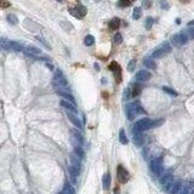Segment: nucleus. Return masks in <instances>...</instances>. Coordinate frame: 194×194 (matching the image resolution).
<instances>
[{
  "mask_svg": "<svg viewBox=\"0 0 194 194\" xmlns=\"http://www.w3.org/2000/svg\"><path fill=\"white\" fill-rule=\"evenodd\" d=\"M143 113H144V111L141 107L138 101L132 102V103H129L126 106V117H127L129 120H134L137 114H143Z\"/></svg>",
  "mask_w": 194,
  "mask_h": 194,
  "instance_id": "1",
  "label": "nucleus"
},
{
  "mask_svg": "<svg viewBox=\"0 0 194 194\" xmlns=\"http://www.w3.org/2000/svg\"><path fill=\"white\" fill-rule=\"evenodd\" d=\"M153 127H155V121H153L148 118H144V119H141V120L135 123L134 132H143V131L150 130V129H153Z\"/></svg>",
  "mask_w": 194,
  "mask_h": 194,
  "instance_id": "2",
  "label": "nucleus"
},
{
  "mask_svg": "<svg viewBox=\"0 0 194 194\" xmlns=\"http://www.w3.org/2000/svg\"><path fill=\"white\" fill-rule=\"evenodd\" d=\"M171 51H172V47H171L170 43L169 41H165V43H163L161 45H159L152 52V58H161V57L166 56L168 53H170Z\"/></svg>",
  "mask_w": 194,
  "mask_h": 194,
  "instance_id": "3",
  "label": "nucleus"
},
{
  "mask_svg": "<svg viewBox=\"0 0 194 194\" xmlns=\"http://www.w3.org/2000/svg\"><path fill=\"white\" fill-rule=\"evenodd\" d=\"M52 85H53L55 90L56 89H67L68 87V81H67L66 78H64L63 73L59 69H57L55 72V75H53V79H52Z\"/></svg>",
  "mask_w": 194,
  "mask_h": 194,
  "instance_id": "4",
  "label": "nucleus"
},
{
  "mask_svg": "<svg viewBox=\"0 0 194 194\" xmlns=\"http://www.w3.org/2000/svg\"><path fill=\"white\" fill-rule=\"evenodd\" d=\"M149 169L155 176H161L164 172V165H163V159L161 158H155L150 160L149 163Z\"/></svg>",
  "mask_w": 194,
  "mask_h": 194,
  "instance_id": "5",
  "label": "nucleus"
},
{
  "mask_svg": "<svg viewBox=\"0 0 194 194\" xmlns=\"http://www.w3.org/2000/svg\"><path fill=\"white\" fill-rule=\"evenodd\" d=\"M68 12H69L72 16H74L75 18L81 20V18H84V17L86 16L87 10H86V8H85V6H83V5H78V6H75V8H69V9H68Z\"/></svg>",
  "mask_w": 194,
  "mask_h": 194,
  "instance_id": "6",
  "label": "nucleus"
},
{
  "mask_svg": "<svg viewBox=\"0 0 194 194\" xmlns=\"http://www.w3.org/2000/svg\"><path fill=\"white\" fill-rule=\"evenodd\" d=\"M187 41H188V37H187L186 33H183V32H181V33H177V34H175V35L171 37V43L175 46H178V47L186 45Z\"/></svg>",
  "mask_w": 194,
  "mask_h": 194,
  "instance_id": "7",
  "label": "nucleus"
},
{
  "mask_svg": "<svg viewBox=\"0 0 194 194\" xmlns=\"http://www.w3.org/2000/svg\"><path fill=\"white\" fill-rule=\"evenodd\" d=\"M117 176H118V180L120 183H126L129 181V178H130V174H129V171L123 165H119L117 168Z\"/></svg>",
  "mask_w": 194,
  "mask_h": 194,
  "instance_id": "8",
  "label": "nucleus"
},
{
  "mask_svg": "<svg viewBox=\"0 0 194 194\" xmlns=\"http://www.w3.org/2000/svg\"><path fill=\"white\" fill-rule=\"evenodd\" d=\"M181 188H182L181 181H176V182L172 181L169 186H166V187L164 188V190H165L168 194H177V193L181 190Z\"/></svg>",
  "mask_w": 194,
  "mask_h": 194,
  "instance_id": "9",
  "label": "nucleus"
},
{
  "mask_svg": "<svg viewBox=\"0 0 194 194\" xmlns=\"http://www.w3.org/2000/svg\"><path fill=\"white\" fill-rule=\"evenodd\" d=\"M56 92H57V95H59L61 97H63V100L69 101L71 103L75 105V99H74L73 95L67 89H56Z\"/></svg>",
  "mask_w": 194,
  "mask_h": 194,
  "instance_id": "10",
  "label": "nucleus"
},
{
  "mask_svg": "<svg viewBox=\"0 0 194 194\" xmlns=\"http://www.w3.org/2000/svg\"><path fill=\"white\" fill-rule=\"evenodd\" d=\"M135 78H136V80L138 83H144V81H148L152 78V74H150V72H148L146 69H142V71H138L136 73V77Z\"/></svg>",
  "mask_w": 194,
  "mask_h": 194,
  "instance_id": "11",
  "label": "nucleus"
},
{
  "mask_svg": "<svg viewBox=\"0 0 194 194\" xmlns=\"http://www.w3.org/2000/svg\"><path fill=\"white\" fill-rule=\"evenodd\" d=\"M23 52L27 55V56H30V57H35V56H39L41 53V50L39 47H35V46H26L23 49Z\"/></svg>",
  "mask_w": 194,
  "mask_h": 194,
  "instance_id": "12",
  "label": "nucleus"
},
{
  "mask_svg": "<svg viewBox=\"0 0 194 194\" xmlns=\"http://www.w3.org/2000/svg\"><path fill=\"white\" fill-rule=\"evenodd\" d=\"M59 105H61V107H62V108H64L67 112H71V113H73V114H75V115H77L78 109H77L75 105H73V103H71L69 101H66V100H61Z\"/></svg>",
  "mask_w": 194,
  "mask_h": 194,
  "instance_id": "13",
  "label": "nucleus"
},
{
  "mask_svg": "<svg viewBox=\"0 0 194 194\" xmlns=\"http://www.w3.org/2000/svg\"><path fill=\"white\" fill-rule=\"evenodd\" d=\"M71 135H72V138L74 141V146H81V143H83V136H81L80 131L77 130V129H72V130H71Z\"/></svg>",
  "mask_w": 194,
  "mask_h": 194,
  "instance_id": "14",
  "label": "nucleus"
},
{
  "mask_svg": "<svg viewBox=\"0 0 194 194\" xmlns=\"http://www.w3.org/2000/svg\"><path fill=\"white\" fill-rule=\"evenodd\" d=\"M159 182H160L161 186L165 188L166 186H169V184L172 182V174H171V172H165V174H163V175L160 176V178H159Z\"/></svg>",
  "mask_w": 194,
  "mask_h": 194,
  "instance_id": "15",
  "label": "nucleus"
},
{
  "mask_svg": "<svg viewBox=\"0 0 194 194\" xmlns=\"http://www.w3.org/2000/svg\"><path fill=\"white\" fill-rule=\"evenodd\" d=\"M67 117H68V119L71 120V123H72L75 127H78V129H81V127H83V123L80 121V119H79L75 114H73V113L68 112V113H67Z\"/></svg>",
  "mask_w": 194,
  "mask_h": 194,
  "instance_id": "16",
  "label": "nucleus"
},
{
  "mask_svg": "<svg viewBox=\"0 0 194 194\" xmlns=\"http://www.w3.org/2000/svg\"><path fill=\"white\" fill-rule=\"evenodd\" d=\"M109 69L112 71V72H114V74H115V77H117V79L120 81L121 80V75H120V73H121V69H120V66L117 63V62H112L111 64H109Z\"/></svg>",
  "mask_w": 194,
  "mask_h": 194,
  "instance_id": "17",
  "label": "nucleus"
},
{
  "mask_svg": "<svg viewBox=\"0 0 194 194\" xmlns=\"http://www.w3.org/2000/svg\"><path fill=\"white\" fill-rule=\"evenodd\" d=\"M144 142V137L142 135V132H135L134 134V143L136 147H142Z\"/></svg>",
  "mask_w": 194,
  "mask_h": 194,
  "instance_id": "18",
  "label": "nucleus"
},
{
  "mask_svg": "<svg viewBox=\"0 0 194 194\" xmlns=\"http://www.w3.org/2000/svg\"><path fill=\"white\" fill-rule=\"evenodd\" d=\"M24 27L28 30H30V32H37V30H39V26L37 23H34L33 21H30V20H26L24 21Z\"/></svg>",
  "mask_w": 194,
  "mask_h": 194,
  "instance_id": "19",
  "label": "nucleus"
},
{
  "mask_svg": "<svg viewBox=\"0 0 194 194\" xmlns=\"http://www.w3.org/2000/svg\"><path fill=\"white\" fill-rule=\"evenodd\" d=\"M71 165L73 166V168H75V169H78L79 171H80V168H81V164H80V159L74 154V153H72L71 154Z\"/></svg>",
  "mask_w": 194,
  "mask_h": 194,
  "instance_id": "20",
  "label": "nucleus"
},
{
  "mask_svg": "<svg viewBox=\"0 0 194 194\" xmlns=\"http://www.w3.org/2000/svg\"><path fill=\"white\" fill-rule=\"evenodd\" d=\"M111 181H112L111 174H109V172H106V174L103 175V178H102V183H103V189H105V190H108V189H109V187H111Z\"/></svg>",
  "mask_w": 194,
  "mask_h": 194,
  "instance_id": "21",
  "label": "nucleus"
},
{
  "mask_svg": "<svg viewBox=\"0 0 194 194\" xmlns=\"http://www.w3.org/2000/svg\"><path fill=\"white\" fill-rule=\"evenodd\" d=\"M143 64L146 66V68H149V69H155V68H156V64H155V62L153 61L152 57H146V58L143 59Z\"/></svg>",
  "mask_w": 194,
  "mask_h": 194,
  "instance_id": "22",
  "label": "nucleus"
},
{
  "mask_svg": "<svg viewBox=\"0 0 194 194\" xmlns=\"http://www.w3.org/2000/svg\"><path fill=\"white\" fill-rule=\"evenodd\" d=\"M63 194H75V188L73 187V184H71L69 182H67L63 187V190H62Z\"/></svg>",
  "mask_w": 194,
  "mask_h": 194,
  "instance_id": "23",
  "label": "nucleus"
},
{
  "mask_svg": "<svg viewBox=\"0 0 194 194\" xmlns=\"http://www.w3.org/2000/svg\"><path fill=\"white\" fill-rule=\"evenodd\" d=\"M109 29H112V30H117L119 27H120V20L118 18V17H114V18H112L111 21H109Z\"/></svg>",
  "mask_w": 194,
  "mask_h": 194,
  "instance_id": "24",
  "label": "nucleus"
},
{
  "mask_svg": "<svg viewBox=\"0 0 194 194\" xmlns=\"http://www.w3.org/2000/svg\"><path fill=\"white\" fill-rule=\"evenodd\" d=\"M68 172H69V175H71V177H72V181H73V182H75V181H77V177H78V176H79V174H80V171H79L78 169L73 168L72 165H69V168H68Z\"/></svg>",
  "mask_w": 194,
  "mask_h": 194,
  "instance_id": "25",
  "label": "nucleus"
},
{
  "mask_svg": "<svg viewBox=\"0 0 194 194\" xmlns=\"http://www.w3.org/2000/svg\"><path fill=\"white\" fill-rule=\"evenodd\" d=\"M10 50L12 51H16V52H21L23 51V47L20 43H16V41H10Z\"/></svg>",
  "mask_w": 194,
  "mask_h": 194,
  "instance_id": "26",
  "label": "nucleus"
},
{
  "mask_svg": "<svg viewBox=\"0 0 194 194\" xmlns=\"http://www.w3.org/2000/svg\"><path fill=\"white\" fill-rule=\"evenodd\" d=\"M119 141L121 144H127L129 143V140L126 137V134H125V130L124 129H121V130L119 131Z\"/></svg>",
  "mask_w": 194,
  "mask_h": 194,
  "instance_id": "27",
  "label": "nucleus"
},
{
  "mask_svg": "<svg viewBox=\"0 0 194 194\" xmlns=\"http://www.w3.org/2000/svg\"><path fill=\"white\" fill-rule=\"evenodd\" d=\"M141 91H142V85L135 84L134 87H132V91H131V96L132 97H136V96H138L141 93Z\"/></svg>",
  "mask_w": 194,
  "mask_h": 194,
  "instance_id": "28",
  "label": "nucleus"
},
{
  "mask_svg": "<svg viewBox=\"0 0 194 194\" xmlns=\"http://www.w3.org/2000/svg\"><path fill=\"white\" fill-rule=\"evenodd\" d=\"M74 154L79 158V159H83L85 153H84V149L81 148V146H74Z\"/></svg>",
  "mask_w": 194,
  "mask_h": 194,
  "instance_id": "29",
  "label": "nucleus"
},
{
  "mask_svg": "<svg viewBox=\"0 0 194 194\" xmlns=\"http://www.w3.org/2000/svg\"><path fill=\"white\" fill-rule=\"evenodd\" d=\"M0 50H10V40L0 38Z\"/></svg>",
  "mask_w": 194,
  "mask_h": 194,
  "instance_id": "30",
  "label": "nucleus"
},
{
  "mask_svg": "<svg viewBox=\"0 0 194 194\" xmlns=\"http://www.w3.org/2000/svg\"><path fill=\"white\" fill-rule=\"evenodd\" d=\"M84 44H85L86 46H92V45L95 44V38H93V35H91V34L86 35L85 39H84Z\"/></svg>",
  "mask_w": 194,
  "mask_h": 194,
  "instance_id": "31",
  "label": "nucleus"
},
{
  "mask_svg": "<svg viewBox=\"0 0 194 194\" xmlns=\"http://www.w3.org/2000/svg\"><path fill=\"white\" fill-rule=\"evenodd\" d=\"M8 22H9L10 24H12V26H16V24L18 23V18H17L16 15L10 14V15H8Z\"/></svg>",
  "mask_w": 194,
  "mask_h": 194,
  "instance_id": "32",
  "label": "nucleus"
},
{
  "mask_svg": "<svg viewBox=\"0 0 194 194\" xmlns=\"http://www.w3.org/2000/svg\"><path fill=\"white\" fill-rule=\"evenodd\" d=\"M141 16H142V9L141 8H135L134 11H132V18L138 20V18H141Z\"/></svg>",
  "mask_w": 194,
  "mask_h": 194,
  "instance_id": "33",
  "label": "nucleus"
},
{
  "mask_svg": "<svg viewBox=\"0 0 194 194\" xmlns=\"http://www.w3.org/2000/svg\"><path fill=\"white\" fill-rule=\"evenodd\" d=\"M35 39H37V40H38L39 43H41V44H43V45H44V46H45V47H46L47 50H51V46H50V44H49V43H47V41H46V40H45V39H44L43 37H40V35H37V37H35Z\"/></svg>",
  "mask_w": 194,
  "mask_h": 194,
  "instance_id": "34",
  "label": "nucleus"
},
{
  "mask_svg": "<svg viewBox=\"0 0 194 194\" xmlns=\"http://www.w3.org/2000/svg\"><path fill=\"white\" fill-rule=\"evenodd\" d=\"M163 91H164V92H166L168 95H170V96H175V97L178 95L175 90H172V89H170V87H168V86H163Z\"/></svg>",
  "mask_w": 194,
  "mask_h": 194,
  "instance_id": "35",
  "label": "nucleus"
},
{
  "mask_svg": "<svg viewBox=\"0 0 194 194\" xmlns=\"http://www.w3.org/2000/svg\"><path fill=\"white\" fill-rule=\"evenodd\" d=\"M136 68V59H131L127 64V71L129 72H134Z\"/></svg>",
  "mask_w": 194,
  "mask_h": 194,
  "instance_id": "36",
  "label": "nucleus"
},
{
  "mask_svg": "<svg viewBox=\"0 0 194 194\" xmlns=\"http://www.w3.org/2000/svg\"><path fill=\"white\" fill-rule=\"evenodd\" d=\"M131 4V0H119L118 2V6L120 8H126Z\"/></svg>",
  "mask_w": 194,
  "mask_h": 194,
  "instance_id": "37",
  "label": "nucleus"
},
{
  "mask_svg": "<svg viewBox=\"0 0 194 194\" xmlns=\"http://www.w3.org/2000/svg\"><path fill=\"white\" fill-rule=\"evenodd\" d=\"M153 24H154V18H152V17H148L146 20V22H144V26H146L147 29H150Z\"/></svg>",
  "mask_w": 194,
  "mask_h": 194,
  "instance_id": "38",
  "label": "nucleus"
},
{
  "mask_svg": "<svg viewBox=\"0 0 194 194\" xmlns=\"http://www.w3.org/2000/svg\"><path fill=\"white\" fill-rule=\"evenodd\" d=\"M186 34H187L188 39H194V28H193V27H189Z\"/></svg>",
  "mask_w": 194,
  "mask_h": 194,
  "instance_id": "39",
  "label": "nucleus"
},
{
  "mask_svg": "<svg viewBox=\"0 0 194 194\" xmlns=\"http://www.w3.org/2000/svg\"><path fill=\"white\" fill-rule=\"evenodd\" d=\"M114 43H115V44H121V43H123V35H121L120 33H117V34L114 35Z\"/></svg>",
  "mask_w": 194,
  "mask_h": 194,
  "instance_id": "40",
  "label": "nucleus"
},
{
  "mask_svg": "<svg viewBox=\"0 0 194 194\" xmlns=\"http://www.w3.org/2000/svg\"><path fill=\"white\" fill-rule=\"evenodd\" d=\"M143 6L144 8H150L152 6V0H143Z\"/></svg>",
  "mask_w": 194,
  "mask_h": 194,
  "instance_id": "41",
  "label": "nucleus"
},
{
  "mask_svg": "<svg viewBox=\"0 0 194 194\" xmlns=\"http://www.w3.org/2000/svg\"><path fill=\"white\" fill-rule=\"evenodd\" d=\"M0 5H2L3 8H8L10 4H9L8 2H5V0H2V3H0Z\"/></svg>",
  "mask_w": 194,
  "mask_h": 194,
  "instance_id": "42",
  "label": "nucleus"
},
{
  "mask_svg": "<svg viewBox=\"0 0 194 194\" xmlns=\"http://www.w3.org/2000/svg\"><path fill=\"white\" fill-rule=\"evenodd\" d=\"M188 26H189V27L194 26V21H190V22H188Z\"/></svg>",
  "mask_w": 194,
  "mask_h": 194,
  "instance_id": "43",
  "label": "nucleus"
},
{
  "mask_svg": "<svg viewBox=\"0 0 194 194\" xmlns=\"http://www.w3.org/2000/svg\"><path fill=\"white\" fill-rule=\"evenodd\" d=\"M95 68H96L97 71H100V67H99V64H97V63H95Z\"/></svg>",
  "mask_w": 194,
  "mask_h": 194,
  "instance_id": "44",
  "label": "nucleus"
},
{
  "mask_svg": "<svg viewBox=\"0 0 194 194\" xmlns=\"http://www.w3.org/2000/svg\"><path fill=\"white\" fill-rule=\"evenodd\" d=\"M189 194H194V189H192V190H190V193H189Z\"/></svg>",
  "mask_w": 194,
  "mask_h": 194,
  "instance_id": "45",
  "label": "nucleus"
},
{
  "mask_svg": "<svg viewBox=\"0 0 194 194\" xmlns=\"http://www.w3.org/2000/svg\"><path fill=\"white\" fill-rule=\"evenodd\" d=\"M57 2H58V3H62V0H57Z\"/></svg>",
  "mask_w": 194,
  "mask_h": 194,
  "instance_id": "46",
  "label": "nucleus"
},
{
  "mask_svg": "<svg viewBox=\"0 0 194 194\" xmlns=\"http://www.w3.org/2000/svg\"><path fill=\"white\" fill-rule=\"evenodd\" d=\"M96 2H101V0H96Z\"/></svg>",
  "mask_w": 194,
  "mask_h": 194,
  "instance_id": "47",
  "label": "nucleus"
},
{
  "mask_svg": "<svg viewBox=\"0 0 194 194\" xmlns=\"http://www.w3.org/2000/svg\"><path fill=\"white\" fill-rule=\"evenodd\" d=\"M59 194H63V193H59Z\"/></svg>",
  "mask_w": 194,
  "mask_h": 194,
  "instance_id": "48",
  "label": "nucleus"
},
{
  "mask_svg": "<svg viewBox=\"0 0 194 194\" xmlns=\"http://www.w3.org/2000/svg\"><path fill=\"white\" fill-rule=\"evenodd\" d=\"M115 194H118V193H115Z\"/></svg>",
  "mask_w": 194,
  "mask_h": 194,
  "instance_id": "49",
  "label": "nucleus"
}]
</instances>
